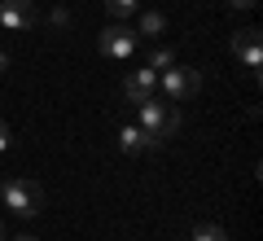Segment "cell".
I'll return each mask as SVG.
<instances>
[{
    "label": "cell",
    "instance_id": "4fadbf2b",
    "mask_svg": "<svg viewBox=\"0 0 263 241\" xmlns=\"http://www.w3.org/2000/svg\"><path fill=\"white\" fill-rule=\"evenodd\" d=\"M48 18H53V27H66V22H70V13H66V9H53Z\"/></svg>",
    "mask_w": 263,
    "mask_h": 241
},
{
    "label": "cell",
    "instance_id": "5bb4252c",
    "mask_svg": "<svg viewBox=\"0 0 263 241\" xmlns=\"http://www.w3.org/2000/svg\"><path fill=\"white\" fill-rule=\"evenodd\" d=\"M5 149H9V123L0 119V154H5Z\"/></svg>",
    "mask_w": 263,
    "mask_h": 241
},
{
    "label": "cell",
    "instance_id": "6da1fadb",
    "mask_svg": "<svg viewBox=\"0 0 263 241\" xmlns=\"http://www.w3.org/2000/svg\"><path fill=\"white\" fill-rule=\"evenodd\" d=\"M136 127H141L154 145H162V140H171L180 132V110L171 101H154L149 97V101L136 105Z\"/></svg>",
    "mask_w": 263,
    "mask_h": 241
},
{
    "label": "cell",
    "instance_id": "7c38bea8",
    "mask_svg": "<svg viewBox=\"0 0 263 241\" xmlns=\"http://www.w3.org/2000/svg\"><path fill=\"white\" fill-rule=\"evenodd\" d=\"M189 241H228V232L219 228V224H197V228H193V237H189Z\"/></svg>",
    "mask_w": 263,
    "mask_h": 241
},
{
    "label": "cell",
    "instance_id": "30bf717a",
    "mask_svg": "<svg viewBox=\"0 0 263 241\" xmlns=\"http://www.w3.org/2000/svg\"><path fill=\"white\" fill-rule=\"evenodd\" d=\"M136 9H141V0H105V13H110V22H123V18H132Z\"/></svg>",
    "mask_w": 263,
    "mask_h": 241
},
{
    "label": "cell",
    "instance_id": "7a4b0ae2",
    "mask_svg": "<svg viewBox=\"0 0 263 241\" xmlns=\"http://www.w3.org/2000/svg\"><path fill=\"white\" fill-rule=\"evenodd\" d=\"M0 202L9 206L18 219H35V215L44 211V189H40L35 180H27V176H9L0 184Z\"/></svg>",
    "mask_w": 263,
    "mask_h": 241
},
{
    "label": "cell",
    "instance_id": "e0dca14e",
    "mask_svg": "<svg viewBox=\"0 0 263 241\" xmlns=\"http://www.w3.org/2000/svg\"><path fill=\"white\" fill-rule=\"evenodd\" d=\"M13 241H40V237H31V232H22V237H13Z\"/></svg>",
    "mask_w": 263,
    "mask_h": 241
},
{
    "label": "cell",
    "instance_id": "3957f363",
    "mask_svg": "<svg viewBox=\"0 0 263 241\" xmlns=\"http://www.w3.org/2000/svg\"><path fill=\"white\" fill-rule=\"evenodd\" d=\"M97 48H101V57H110V62H127V57L141 48V35H136L127 22H110V27H101V35H97Z\"/></svg>",
    "mask_w": 263,
    "mask_h": 241
},
{
    "label": "cell",
    "instance_id": "52a82bcc",
    "mask_svg": "<svg viewBox=\"0 0 263 241\" xmlns=\"http://www.w3.org/2000/svg\"><path fill=\"white\" fill-rule=\"evenodd\" d=\"M35 5L31 0H0V27L5 31H31L35 27Z\"/></svg>",
    "mask_w": 263,
    "mask_h": 241
},
{
    "label": "cell",
    "instance_id": "5b68a950",
    "mask_svg": "<svg viewBox=\"0 0 263 241\" xmlns=\"http://www.w3.org/2000/svg\"><path fill=\"white\" fill-rule=\"evenodd\" d=\"M233 57L259 79V66H263V35H259V27H241L233 35Z\"/></svg>",
    "mask_w": 263,
    "mask_h": 241
},
{
    "label": "cell",
    "instance_id": "ac0fdd59",
    "mask_svg": "<svg viewBox=\"0 0 263 241\" xmlns=\"http://www.w3.org/2000/svg\"><path fill=\"white\" fill-rule=\"evenodd\" d=\"M0 241H5V224H0Z\"/></svg>",
    "mask_w": 263,
    "mask_h": 241
},
{
    "label": "cell",
    "instance_id": "9a60e30c",
    "mask_svg": "<svg viewBox=\"0 0 263 241\" xmlns=\"http://www.w3.org/2000/svg\"><path fill=\"white\" fill-rule=\"evenodd\" d=\"M228 5H233V9H254L259 0H228Z\"/></svg>",
    "mask_w": 263,
    "mask_h": 241
},
{
    "label": "cell",
    "instance_id": "8fae6325",
    "mask_svg": "<svg viewBox=\"0 0 263 241\" xmlns=\"http://www.w3.org/2000/svg\"><path fill=\"white\" fill-rule=\"evenodd\" d=\"M145 66H149L154 75H162L167 66H176V53H171V48H149V57H145Z\"/></svg>",
    "mask_w": 263,
    "mask_h": 241
},
{
    "label": "cell",
    "instance_id": "8992f818",
    "mask_svg": "<svg viewBox=\"0 0 263 241\" xmlns=\"http://www.w3.org/2000/svg\"><path fill=\"white\" fill-rule=\"evenodd\" d=\"M158 92V75L149 70V66H136V70L123 79V97H127V105H141L149 101V97Z\"/></svg>",
    "mask_w": 263,
    "mask_h": 241
},
{
    "label": "cell",
    "instance_id": "9c48e42d",
    "mask_svg": "<svg viewBox=\"0 0 263 241\" xmlns=\"http://www.w3.org/2000/svg\"><path fill=\"white\" fill-rule=\"evenodd\" d=\"M132 31H136L141 40H158V35H167V13H162V9H145L141 22H136Z\"/></svg>",
    "mask_w": 263,
    "mask_h": 241
},
{
    "label": "cell",
    "instance_id": "2e32d148",
    "mask_svg": "<svg viewBox=\"0 0 263 241\" xmlns=\"http://www.w3.org/2000/svg\"><path fill=\"white\" fill-rule=\"evenodd\" d=\"M9 70V53H5V48H0V75Z\"/></svg>",
    "mask_w": 263,
    "mask_h": 241
},
{
    "label": "cell",
    "instance_id": "277c9868",
    "mask_svg": "<svg viewBox=\"0 0 263 241\" xmlns=\"http://www.w3.org/2000/svg\"><path fill=\"white\" fill-rule=\"evenodd\" d=\"M158 88L167 92V101H189V97L202 92V70H193V66H167L158 75Z\"/></svg>",
    "mask_w": 263,
    "mask_h": 241
},
{
    "label": "cell",
    "instance_id": "ba28073f",
    "mask_svg": "<svg viewBox=\"0 0 263 241\" xmlns=\"http://www.w3.org/2000/svg\"><path fill=\"white\" fill-rule=\"evenodd\" d=\"M119 149H123L127 158H136V154H149V149H158V145H154L136 123H127V127H119Z\"/></svg>",
    "mask_w": 263,
    "mask_h": 241
}]
</instances>
